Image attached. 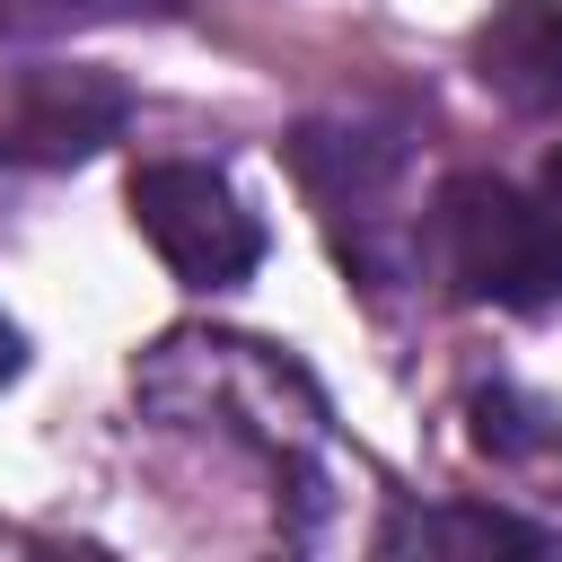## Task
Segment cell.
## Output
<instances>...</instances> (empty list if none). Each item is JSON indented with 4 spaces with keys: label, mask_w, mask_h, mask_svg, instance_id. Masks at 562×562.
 <instances>
[{
    "label": "cell",
    "mask_w": 562,
    "mask_h": 562,
    "mask_svg": "<svg viewBox=\"0 0 562 562\" xmlns=\"http://www.w3.org/2000/svg\"><path fill=\"white\" fill-rule=\"evenodd\" d=\"M430 255L439 272L509 316H544L562 307V220L544 202H527L501 176H448L430 202Z\"/></svg>",
    "instance_id": "1"
},
{
    "label": "cell",
    "mask_w": 562,
    "mask_h": 562,
    "mask_svg": "<svg viewBox=\"0 0 562 562\" xmlns=\"http://www.w3.org/2000/svg\"><path fill=\"white\" fill-rule=\"evenodd\" d=\"M132 228L158 246V263L184 290H237L263 263V220L237 202L220 167H193V158L132 167Z\"/></svg>",
    "instance_id": "2"
},
{
    "label": "cell",
    "mask_w": 562,
    "mask_h": 562,
    "mask_svg": "<svg viewBox=\"0 0 562 562\" xmlns=\"http://www.w3.org/2000/svg\"><path fill=\"white\" fill-rule=\"evenodd\" d=\"M132 97L97 70H26L0 105V167H70L123 132Z\"/></svg>",
    "instance_id": "3"
},
{
    "label": "cell",
    "mask_w": 562,
    "mask_h": 562,
    "mask_svg": "<svg viewBox=\"0 0 562 562\" xmlns=\"http://www.w3.org/2000/svg\"><path fill=\"white\" fill-rule=\"evenodd\" d=\"M474 79L518 114H562V0H501L474 35Z\"/></svg>",
    "instance_id": "4"
},
{
    "label": "cell",
    "mask_w": 562,
    "mask_h": 562,
    "mask_svg": "<svg viewBox=\"0 0 562 562\" xmlns=\"http://www.w3.org/2000/svg\"><path fill=\"white\" fill-rule=\"evenodd\" d=\"M378 544L386 553H544V536L501 509H404L386 518Z\"/></svg>",
    "instance_id": "5"
},
{
    "label": "cell",
    "mask_w": 562,
    "mask_h": 562,
    "mask_svg": "<svg viewBox=\"0 0 562 562\" xmlns=\"http://www.w3.org/2000/svg\"><path fill=\"white\" fill-rule=\"evenodd\" d=\"M184 0H0V35L9 44H53V35H88V26H132V18H176Z\"/></svg>",
    "instance_id": "6"
},
{
    "label": "cell",
    "mask_w": 562,
    "mask_h": 562,
    "mask_svg": "<svg viewBox=\"0 0 562 562\" xmlns=\"http://www.w3.org/2000/svg\"><path fill=\"white\" fill-rule=\"evenodd\" d=\"M536 202H544V211H553V220H562V149H553V158H544V184H536Z\"/></svg>",
    "instance_id": "7"
},
{
    "label": "cell",
    "mask_w": 562,
    "mask_h": 562,
    "mask_svg": "<svg viewBox=\"0 0 562 562\" xmlns=\"http://www.w3.org/2000/svg\"><path fill=\"white\" fill-rule=\"evenodd\" d=\"M18 360H26V342H18V325L0 316V378H18Z\"/></svg>",
    "instance_id": "8"
}]
</instances>
